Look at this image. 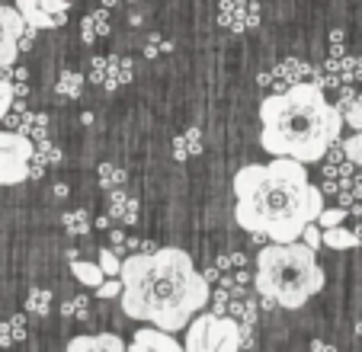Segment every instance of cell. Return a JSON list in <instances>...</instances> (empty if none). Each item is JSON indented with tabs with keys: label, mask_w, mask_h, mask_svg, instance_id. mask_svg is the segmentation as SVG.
Instances as JSON below:
<instances>
[{
	"label": "cell",
	"mask_w": 362,
	"mask_h": 352,
	"mask_svg": "<svg viewBox=\"0 0 362 352\" xmlns=\"http://www.w3.org/2000/svg\"><path fill=\"white\" fill-rule=\"evenodd\" d=\"M39 7L64 23V16H68V10H71V0H39Z\"/></svg>",
	"instance_id": "cell-30"
},
{
	"label": "cell",
	"mask_w": 362,
	"mask_h": 352,
	"mask_svg": "<svg viewBox=\"0 0 362 352\" xmlns=\"http://www.w3.org/2000/svg\"><path fill=\"white\" fill-rule=\"evenodd\" d=\"M87 311L90 307H87V298H83V295L81 298H71L68 305H64V314H68V317H87Z\"/></svg>",
	"instance_id": "cell-32"
},
{
	"label": "cell",
	"mask_w": 362,
	"mask_h": 352,
	"mask_svg": "<svg viewBox=\"0 0 362 352\" xmlns=\"http://www.w3.org/2000/svg\"><path fill=\"white\" fill-rule=\"evenodd\" d=\"M26 29V20L16 7L0 4V71H7L20 58V35Z\"/></svg>",
	"instance_id": "cell-7"
},
{
	"label": "cell",
	"mask_w": 362,
	"mask_h": 352,
	"mask_svg": "<svg viewBox=\"0 0 362 352\" xmlns=\"http://www.w3.org/2000/svg\"><path fill=\"white\" fill-rule=\"evenodd\" d=\"M343 154H346V160L353 163V167L362 170V131H356L353 138H346V141H343Z\"/></svg>",
	"instance_id": "cell-24"
},
{
	"label": "cell",
	"mask_w": 362,
	"mask_h": 352,
	"mask_svg": "<svg viewBox=\"0 0 362 352\" xmlns=\"http://www.w3.org/2000/svg\"><path fill=\"white\" fill-rule=\"evenodd\" d=\"M33 141L23 131H0V186H16L29 180Z\"/></svg>",
	"instance_id": "cell-6"
},
{
	"label": "cell",
	"mask_w": 362,
	"mask_h": 352,
	"mask_svg": "<svg viewBox=\"0 0 362 352\" xmlns=\"http://www.w3.org/2000/svg\"><path fill=\"white\" fill-rule=\"evenodd\" d=\"M81 90H83V74L81 71H64V74L58 77V83H55V93L62 96V100H77Z\"/></svg>",
	"instance_id": "cell-19"
},
{
	"label": "cell",
	"mask_w": 362,
	"mask_h": 352,
	"mask_svg": "<svg viewBox=\"0 0 362 352\" xmlns=\"http://www.w3.org/2000/svg\"><path fill=\"white\" fill-rule=\"evenodd\" d=\"M93 83H103L106 90H116L122 87L125 81H132V61H125V58H100L96 54L93 58Z\"/></svg>",
	"instance_id": "cell-9"
},
{
	"label": "cell",
	"mask_w": 362,
	"mask_h": 352,
	"mask_svg": "<svg viewBox=\"0 0 362 352\" xmlns=\"http://www.w3.org/2000/svg\"><path fill=\"white\" fill-rule=\"evenodd\" d=\"M16 10H20V16L29 23V26L35 29H55L62 26V20L52 13H45V10L39 7V0H16Z\"/></svg>",
	"instance_id": "cell-12"
},
{
	"label": "cell",
	"mask_w": 362,
	"mask_h": 352,
	"mask_svg": "<svg viewBox=\"0 0 362 352\" xmlns=\"http://www.w3.org/2000/svg\"><path fill=\"white\" fill-rule=\"evenodd\" d=\"M301 244H308L311 247V250H317V247H321V224L317 221H308L305 228H301Z\"/></svg>",
	"instance_id": "cell-28"
},
{
	"label": "cell",
	"mask_w": 362,
	"mask_h": 352,
	"mask_svg": "<svg viewBox=\"0 0 362 352\" xmlns=\"http://www.w3.org/2000/svg\"><path fill=\"white\" fill-rule=\"evenodd\" d=\"M13 100H16L13 87H10L7 81H0V122H4V115L10 112V106H13Z\"/></svg>",
	"instance_id": "cell-31"
},
{
	"label": "cell",
	"mask_w": 362,
	"mask_h": 352,
	"mask_svg": "<svg viewBox=\"0 0 362 352\" xmlns=\"http://www.w3.org/2000/svg\"><path fill=\"white\" fill-rule=\"evenodd\" d=\"M58 160H62L58 148H52L48 141H35L33 157H29V176H42V170H45L48 163H58Z\"/></svg>",
	"instance_id": "cell-15"
},
{
	"label": "cell",
	"mask_w": 362,
	"mask_h": 352,
	"mask_svg": "<svg viewBox=\"0 0 362 352\" xmlns=\"http://www.w3.org/2000/svg\"><path fill=\"white\" fill-rule=\"evenodd\" d=\"M62 224H64V230H68L71 237H77V234H87L90 230V215L83 209H74L62 218Z\"/></svg>",
	"instance_id": "cell-21"
},
{
	"label": "cell",
	"mask_w": 362,
	"mask_h": 352,
	"mask_svg": "<svg viewBox=\"0 0 362 352\" xmlns=\"http://www.w3.org/2000/svg\"><path fill=\"white\" fill-rule=\"evenodd\" d=\"M48 307H52V295L48 291H33L29 295V301H26V311L29 314H48Z\"/></svg>",
	"instance_id": "cell-25"
},
{
	"label": "cell",
	"mask_w": 362,
	"mask_h": 352,
	"mask_svg": "<svg viewBox=\"0 0 362 352\" xmlns=\"http://www.w3.org/2000/svg\"><path fill=\"white\" fill-rule=\"evenodd\" d=\"M71 272H74V278L81 285H87V288H96V285L106 278L100 263H83V259H71Z\"/></svg>",
	"instance_id": "cell-18"
},
{
	"label": "cell",
	"mask_w": 362,
	"mask_h": 352,
	"mask_svg": "<svg viewBox=\"0 0 362 352\" xmlns=\"http://www.w3.org/2000/svg\"><path fill=\"white\" fill-rule=\"evenodd\" d=\"M110 218H119L122 224H135L138 221V202L125 196L122 189H112V196H110Z\"/></svg>",
	"instance_id": "cell-14"
},
{
	"label": "cell",
	"mask_w": 362,
	"mask_h": 352,
	"mask_svg": "<svg viewBox=\"0 0 362 352\" xmlns=\"http://www.w3.org/2000/svg\"><path fill=\"white\" fill-rule=\"evenodd\" d=\"M71 352H122L125 343L116 333H96V336H74L68 343Z\"/></svg>",
	"instance_id": "cell-11"
},
{
	"label": "cell",
	"mask_w": 362,
	"mask_h": 352,
	"mask_svg": "<svg viewBox=\"0 0 362 352\" xmlns=\"http://www.w3.org/2000/svg\"><path fill=\"white\" fill-rule=\"evenodd\" d=\"M186 352H238L244 346V324L215 311H199L186 324Z\"/></svg>",
	"instance_id": "cell-5"
},
{
	"label": "cell",
	"mask_w": 362,
	"mask_h": 352,
	"mask_svg": "<svg viewBox=\"0 0 362 352\" xmlns=\"http://www.w3.org/2000/svg\"><path fill=\"white\" fill-rule=\"evenodd\" d=\"M327 276H324L321 263H317L315 250L301 240H286V244L263 247L257 253V276L253 285L263 298H273L286 311H298L324 288Z\"/></svg>",
	"instance_id": "cell-4"
},
{
	"label": "cell",
	"mask_w": 362,
	"mask_h": 352,
	"mask_svg": "<svg viewBox=\"0 0 362 352\" xmlns=\"http://www.w3.org/2000/svg\"><path fill=\"white\" fill-rule=\"evenodd\" d=\"M96 228H100V230L112 228V218H110V215H103V218H96Z\"/></svg>",
	"instance_id": "cell-33"
},
{
	"label": "cell",
	"mask_w": 362,
	"mask_h": 352,
	"mask_svg": "<svg viewBox=\"0 0 362 352\" xmlns=\"http://www.w3.org/2000/svg\"><path fill=\"white\" fill-rule=\"evenodd\" d=\"M96 295H100L103 301H106V298H119V295H122V282H119V276L116 278H103V282L96 285Z\"/></svg>",
	"instance_id": "cell-29"
},
{
	"label": "cell",
	"mask_w": 362,
	"mask_h": 352,
	"mask_svg": "<svg viewBox=\"0 0 362 352\" xmlns=\"http://www.w3.org/2000/svg\"><path fill=\"white\" fill-rule=\"evenodd\" d=\"M218 23L225 29H234V33H247L260 23V7L250 0H225L218 10Z\"/></svg>",
	"instance_id": "cell-8"
},
{
	"label": "cell",
	"mask_w": 362,
	"mask_h": 352,
	"mask_svg": "<svg viewBox=\"0 0 362 352\" xmlns=\"http://www.w3.org/2000/svg\"><path fill=\"white\" fill-rule=\"evenodd\" d=\"M321 228H337V224L346 221V209H321V215L315 218Z\"/></svg>",
	"instance_id": "cell-27"
},
{
	"label": "cell",
	"mask_w": 362,
	"mask_h": 352,
	"mask_svg": "<svg viewBox=\"0 0 362 352\" xmlns=\"http://www.w3.org/2000/svg\"><path fill=\"white\" fill-rule=\"evenodd\" d=\"M199 151H202V131L199 129H186L183 135L173 141V157H177V160H189Z\"/></svg>",
	"instance_id": "cell-16"
},
{
	"label": "cell",
	"mask_w": 362,
	"mask_h": 352,
	"mask_svg": "<svg viewBox=\"0 0 362 352\" xmlns=\"http://www.w3.org/2000/svg\"><path fill=\"white\" fill-rule=\"evenodd\" d=\"M125 183V173H122V170H119V167H112V163H103V167H100V186H103V189H119V186H122Z\"/></svg>",
	"instance_id": "cell-22"
},
{
	"label": "cell",
	"mask_w": 362,
	"mask_h": 352,
	"mask_svg": "<svg viewBox=\"0 0 362 352\" xmlns=\"http://www.w3.org/2000/svg\"><path fill=\"white\" fill-rule=\"evenodd\" d=\"M324 209V189L308 176L305 163L273 157L234 173V221L250 234H263L273 244L298 240L301 228Z\"/></svg>",
	"instance_id": "cell-2"
},
{
	"label": "cell",
	"mask_w": 362,
	"mask_h": 352,
	"mask_svg": "<svg viewBox=\"0 0 362 352\" xmlns=\"http://www.w3.org/2000/svg\"><path fill=\"white\" fill-rule=\"evenodd\" d=\"M122 311L132 320L180 333L209 301V278L196 269L192 257L180 247H160L151 253H132L119 266Z\"/></svg>",
	"instance_id": "cell-1"
},
{
	"label": "cell",
	"mask_w": 362,
	"mask_h": 352,
	"mask_svg": "<svg viewBox=\"0 0 362 352\" xmlns=\"http://www.w3.org/2000/svg\"><path fill=\"white\" fill-rule=\"evenodd\" d=\"M343 125H349L353 131H362V93L349 100V106L343 109Z\"/></svg>",
	"instance_id": "cell-23"
},
{
	"label": "cell",
	"mask_w": 362,
	"mask_h": 352,
	"mask_svg": "<svg viewBox=\"0 0 362 352\" xmlns=\"http://www.w3.org/2000/svg\"><path fill=\"white\" fill-rule=\"evenodd\" d=\"M343 112L324 96V87L298 81L260 102V148L273 157L317 163L340 141Z\"/></svg>",
	"instance_id": "cell-3"
},
{
	"label": "cell",
	"mask_w": 362,
	"mask_h": 352,
	"mask_svg": "<svg viewBox=\"0 0 362 352\" xmlns=\"http://www.w3.org/2000/svg\"><path fill=\"white\" fill-rule=\"evenodd\" d=\"M96 263H100V269L106 272V276H119V266H122V259H119L112 250H106V247H103L100 257H96Z\"/></svg>",
	"instance_id": "cell-26"
},
{
	"label": "cell",
	"mask_w": 362,
	"mask_h": 352,
	"mask_svg": "<svg viewBox=\"0 0 362 352\" xmlns=\"http://www.w3.org/2000/svg\"><path fill=\"white\" fill-rule=\"evenodd\" d=\"M359 234L349 228H343V224H337V228H324L321 230V244L330 247V250H356L359 247Z\"/></svg>",
	"instance_id": "cell-13"
},
{
	"label": "cell",
	"mask_w": 362,
	"mask_h": 352,
	"mask_svg": "<svg viewBox=\"0 0 362 352\" xmlns=\"http://www.w3.org/2000/svg\"><path fill=\"white\" fill-rule=\"evenodd\" d=\"M132 352H180V343L160 327H141L132 339Z\"/></svg>",
	"instance_id": "cell-10"
},
{
	"label": "cell",
	"mask_w": 362,
	"mask_h": 352,
	"mask_svg": "<svg viewBox=\"0 0 362 352\" xmlns=\"http://www.w3.org/2000/svg\"><path fill=\"white\" fill-rule=\"evenodd\" d=\"M81 33H83V42H87V45H93L100 35H110V13H106V7L90 13L87 20H83Z\"/></svg>",
	"instance_id": "cell-17"
},
{
	"label": "cell",
	"mask_w": 362,
	"mask_h": 352,
	"mask_svg": "<svg viewBox=\"0 0 362 352\" xmlns=\"http://www.w3.org/2000/svg\"><path fill=\"white\" fill-rule=\"evenodd\" d=\"M20 131L29 138V141H45L48 138V119L45 115H23V122H20Z\"/></svg>",
	"instance_id": "cell-20"
}]
</instances>
